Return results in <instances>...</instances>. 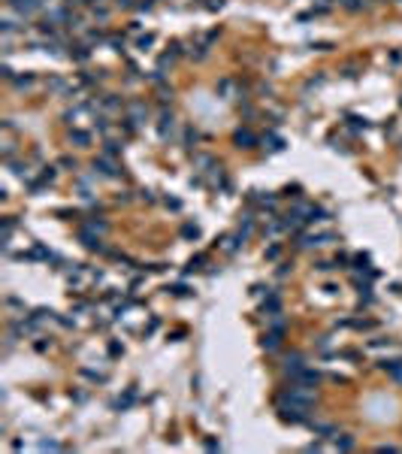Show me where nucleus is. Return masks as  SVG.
Returning a JSON list of instances; mask_svg holds the SVG:
<instances>
[{"label": "nucleus", "instance_id": "1", "mask_svg": "<svg viewBox=\"0 0 402 454\" xmlns=\"http://www.w3.org/2000/svg\"><path fill=\"white\" fill-rule=\"evenodd\" d=\"M9 6L15 12H21V15H30V12H36L42 6V0H9Z\"/></svg>", "mask_w": 402, "mask_h": 454}, {"label": "nucleus", "instance_id": "2", "mask_svg": "<svg viewBox=\"0 0 402 454\" xmlns=\"http://www.w3.org/2000/svg\"><path fill=\"white\" fill-rule=\"evenodd\" d=\"M233 142H236L239 148H254V142H257V136H254L251 130H236V136H233Z\"/></svg>", "mask_w": 402, "mask_h": 454}, {"label": "nucleus", "instance_id": "3", "mask_svg": "<svg viewBox=\"0 0 402 454\" xmlns=\"http://www.w3.org/2000/svg\"><path fill=\"white\" fill-rule=\"evenodd\" d=\"M303 361H306V358H303V355H300V351H294V355H288V361H284V370H288V373H291V376H294V373H300V370H303V367H306V364H303Z\"/></svg>", "mask_w": 402, "mask_h": 454}, {"label": "nucleus", "instance_id": "4", "mask_svg": "<svg viewBox=\"0 0 402 454\" xmlns=\"http://www.w3.org/2000/svg\"><path fill=\"white\" fill-rule=\"evenodd\" d=\"M94 170H100L103 176H118V167H115L112 161H106V158H97V161H94Z\"/></svg>", "mask_w": 402, "mask_h": 454}, {"label": "nucleus", "instance_id": "5", "mask_svg": "<svg viewBox=\"0 0 402 454\" xmlns=\"http://www.w3.org/2000/svg\"><path fill=\"white\" fill-rule=\"evenodd\" d=\"M278 345H281V330H269V333L263 336V348H266V351H275Z\"/></svg>", "mask_w": 402, "mask_h": 454}, {"label": "nucleus", "instance_id": "6", "mask_svg": "<svg viewBox=\"0 0 402 454\" xmlns=\"http://www.w3.org/2000/svg\"><path fill=\"white\" fill-rule=\"evenodd\" d=\"M130 115H133V118H130L133 124H142L148 112H145V106H142V103H133V106H130Z\"/></svg>", "mask_w": 402, "mask_h": 454}, {"label": "nucleus", "instance_id": "7", "mask_svg": "<svg viewBox=\"0 0 402 454\" xmlns=\"http://www.w3.org/2000/svg\"><path fill=\"white\" fill-rule=\"evenodd\" d=\"M169 133H173V115H169V112H163V115H160V136L166 139Z\"/></svg>", "mask_w": 402, "mask_h": 454}, {"label": "nucleus", "instance_id": "8", "mask_svg": "<svg viewBox=\"0 0 402 454\" xmlns=\"http://www.w3.org/2000/svg\"><path fill=\"white\" fill-rule=\"evenodd\" d=\"M70 139H73L76 145H82V148H85V145L91 142V133H85V130H73V133H70Z\"/></svg>", "mask_w": 402, "mask_h": 454}, {"label": "nucleus", "instance_id": "9", "mask_svg": "<svg viewBox=\"0 0 402 454\" xmlns=\"http://www.w3.org/2000/svg\"><path fill=\"white\" fill-rule=\"evenodd\" d=\"M85 227H88V230H94V233H106V221H97V218L85 221Z\"/></svg>", "mask_w": 402, "mask_h": 454}, {"label": "nucleus", "instance_id": "10", "mask_svg": "<svg viewBox=\"0 0 402 454\" xmlns=\"http://www.w3.org/2000/svg\"><path fill=\"white\" fill-rule=\"evenodd\" d=\"M182 233H185L188 239H197V236H200V227H197V224H185V227H182Z\"/></svg>", "mask_w": 402, "mask_h": 454}, {"label": "nucleus", "instance_id": "11", "mask_svg": "<svg viewBox=\"0 0 402 454\" xmlns=\"http://www.w3.org/2000/svg\"><path fill=\"white\" fill-rule=\"evenodd\" d=\"M336 445H339L342 451H351V448H354V439H351V436H345V439H336Z\"/></svg>", "mask_w": 402, "mask_h": 454}, {"label": "nucleus", "instance_id": "12", "mask_svg": "<svg viewBox=\"0 0 402 454\" xmlns=\"http://www.w3.org/2000/svg\"><path fill=\"white\" fill-rule=\"evenodd\" d=\"M345 6H348V9H354V12H357V9H363V6H366V0H363V3H360V0H345Z\"/></svg>", "mask_w": 402, "mask_h": 454}, {"label": "nucleus", "instance_id": "13", "mask_svg": "<svg viewBox=\"0 0 402 454\" xmlns=\"http://www.w3.org/2000/svg\"><path fill=\"white\" fill-rule=\"evenodd\" d=\"M151 42H154V36H151V33H148V36H142V39H139V48H142V52H145V48H148V45H151Z\"/></svg>", "mask_w": 402, "mask_h": 454}, {"label": "nucleus", "instance_id": "14", "mask_svg": "<svg viewBox=\"0 0 402 454\" xmlns=\"http://www.w3.org/2000/svg\"><path fill=\"white\" fill-rule=\"evenodd\" d=\"M30 82H33V76H30V73H24V76H18V79H15V85H30Z\"/></svg>", "mask_w": 402, "mask_h": 454}, {"label": "nucleus", "instance_id": "15", "mask_svg": "<svg viewBox=\"0 0 402 454\" xmlns=\"http://www.w3.org/2000/svg\"><path fill=\"white\" fill-rule=\"evenodd\" d=\"M39 448H51V451H58V448H61V445H58V442H54V439H45V442H39Z\"/></svg>", "mask_w": 402, "mask_h": 454}, {"label": "nucleus", "instance_id": "16", "mask_svg": "<svg viewBox=\"0 0 402 454\" xmlns=\"http://www.w3.org/2000/svg\"><path fill=\"white\" fill-rule=\"evenodd\" d=\"M390 373H393V379H396V382H402V364H399V361H396V367H393Z\"/></svg>", "mask_w": 402, "mask_h": 454}, {"label": "nucleus", "instance_id": "17", "mask_svg": "<svg viewBox=\"0 0 402 454\" xmlns=\"http://www.w3.org/2000/svg\"><path fill=\"white\" fill-rule=\"evenodd\" d=\"M70 55H76L79 61H85V58H88V48H76V52H70Z\"/></svg>", "mask_w": 402, "mask_h": 454}, {"label": "nucleus", "instance_id": "18", "mask_svg": "<svg viewBox=\"0 0 402 454\" xmlns=\"http://www.w3.org/2000/svg\"><path fill=\"white\" fill-rule=\"evenodd\" d=\"M15 30V21H3V33H12Z\"/></svg>", "mask_w": 402, "mask_h": 454}, {"label": "nucleus", "instance_id": "19", "mask_svg": "<svg viewBox=\"0 0 402 454\" xmlns=\"http://www.w3.org/2000/svg\"><path fill=\"white\" fill-rule=\"evenodd\" d=\"M206 6H209V9H221V6H224V0H209Z\"/></svg>", "mask_w": 402, "mask_h": 454}]
</instances>
